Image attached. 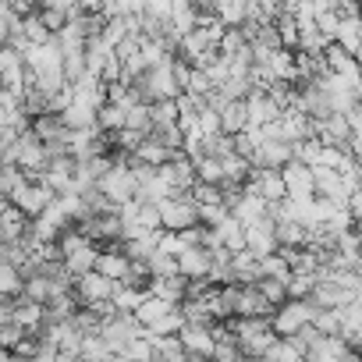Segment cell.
I'll use <instances>...</instances> for the list:
<instances>
[{"label": "cell", "instance_id": "35", "mask_svg": "<svg viewBox=\"0 0 362 362\" xmlns=\"http://www.w3.org/2000/svg\"><path fill=\"white\" fill-rule=\"evenodd\" d=\"M22 298L47 305V302H50V284H47V277H43V274H33V277H25V281H22Z\"/></svg>", "mask_w": 362, "mask_h": 362}, {"label": "cell", "instance_id": "22", "mask_svg": "<svg viewBox=\"0 0 362 362\" xmlns=\"http://www.w3.org/2000/svg\"><path fill=\"white\" fill-rule=\"evenodd\" d=\"M128 267H132V259H128V256H121L117 249H100V256H96V267H93V270L117 284V281L128 274Z\"/></svg>", "mask_w": 362, "mask_h": 362}, {"label": "cell", "instance_id": "30", "mask_svg": "<svg viewBox=\"0 0 362 362\" xmlns=\"http://www.w3.org/2000/svg\"><path fill=\"white\" fill-rule=\"evenodd\" d=\"M110 358V348L100 334H82V344H78V362H107Z\"/></svg>", "mask_w": 362, "mask_h": 362}, {"label": "cell", "instance_id": "29", "mask_svg": "<svg viewBox=\"0 0 362 362\" xmlns=\"http://www.w3.org/2000/svg\"><path fill=\"white\" fill-rule=\"evenodd\" d=\"M132 156H135V160H142V163H149V167H160V163H167V160H170V149H163L156 139H149V135H146V139L132 149Z\"/></svg>", "mask_w": 362, "mask_h": 362}, {"label": "cell", "instance_id": "47", "mask_svg": "<svg viewBox=\"0 0 362 362\" xmlns=\"http://www.w3.org/2000/svg\"><path fill=\"white\" fill-rule=\"evenodd\" d=\"M4 351H8V348H4V344H0V355H4Z\"/></svg>", "mask_w": 362, "mask_h": 362}, {"label": "cell", "instance_id": "25", "mask_svg": "<svg viewBox=\"0 0 362 362\" xmlns=\"http://www.w3.org/2000/svg\"><path fill=\"white\" fill-rule=\"evenodd\" d=\"M146 337H149V334H146ZM149 348H153V358H160V362H185V348H181L177 334L149 337Z\"/></svg>", "mask_w": 362, "mask_h": 362}, {"label": "cell", "instance_id": "17", "mask_svg": "<svg viewBox=\"0 0 362 362\" xmlns=\"http://www.w3.org/2000/svg\"><path fill=\"white\" fill-rule=\"evenodd\" d=\"M355 298H358V295L341 291L334 281H316L313 291H309V302H313L316 309H341V305H348V302H355Z\"/></svg>", "mask_w": 362, "mask_h": 362}, {"label": "cell", "instance_id": "45", "mask_svg": "<svg viewBox=\"0 0 362 362\" xmlns=\"http://www.w3.org/2000/svg\"><path fill=\"white\" fill-rule=\"evenodd\" d=\"M0 362H22L18 355H11V351H4V355H0Z\"/></svg>", "mask_w": 362, "mask_h": 362}, {"label": "cell", "instance_id": "2", "mask_svg": "<svg viewBox=\"0 0 362 362\" xmlns=\"http://www.w3.org/2000/svg\"><path fill=\"white\" fill-rule=\"evenodd\" d=\"M228 334H231L235 348H238L245 358H259L263 348L277 337V334L270 330V316H245V320H242V316H231Z\"/></svg>", "mask_w": 362, "mask_h": 362}, {"label": "cell", "instance_id": "5", "mask_svg": "<svg viewBox=\"0 0 362 362\" xmlns=\"http://www.w3.org/2000/svg\"><path fill=\"white\" fill-rule=\"evenodd\" d=\"M103 341H107V348H110V355H117L128 341H135V337H142L146 330L135 323V316L132 313H110L103 323H100V330H96Z\"/></svg>", "mask_w": 362, "mask_h": 362}, {"label": "cell", "instance_id": "16", "mask_svg": "<svg viewBox=\"0 0 362 362\" xmlns=\"http://www.w3.org/2000/svg\"><path fill=\"white\" fill-rule=\"evenodd\" d=\"M274 305L259 295L256 284H238V295H235V316H270Z\"/></svg>", "mask_w": 362, "mask_h": 362}, {"label": "cell", "instance_id": "42", "mask_svg": "<svg viewBox=\"0 0 362 362\" xmlns=\"http://www.w3.org/2000/svg\"><path fill=\"white\" fill-rule=\"evenodd\" d=\"M256 288H259V295L270 302V305H281L288 295H284V281H270V277H259L256 281Z\"/></svg>", "mask_w": 362, "mask_h": 362}, {"label": "cell", "instance_id": "38", "mask_svg": "<svg viewBox=\"0 0 362 362\" xmlns=\"http://www.w3.org/2000/svg\"><path fill=\"white\" fill-rule=\"evenodd\" d=\"M121 358H128V362H149L153 358V348H149V337L142 334V337H135V341H128L121 351H117Z\"/></svg>", "mask_w": 362, "mask_h": 362}, {"label": "cell", "instance_id": "23", "mask_svg": "<svg viewBox=\"0 0 362 362\" xmlns=\"http://www.w3.org/2000/svg\"><path fill=\"white\" fill-rule=\"evenodd\" d=\"M96 256H100V245L86 242V245H78L75 252H68L61 263H64V270H68L71 277H78V274H86V270H93V267H96Z\"/></svg>", "mask_w": 362, "mask_h": 362}, {"label": "cell", "instance_id": "11", "mask_svg": "<svg viewBox=\"0 0 362 362\" xmlns=\"http://www.w3.org/2000/svg\"><path fill=\"white\" fill-rule=\"evenodd\" d=\"M267 206H270V203H263L256 192L242 189V192L228 203V214H231L242 228H249V224H256V221H263V217H267Z\"/></svg>", "mask_w": 362, "mask_h": 362}, {"label": "cell", "instance_id": "20", "mask_svg": "<svg viewBox=\"0 0 362 362\" xmlns=\"http://www.w3.org/2000/svg\"><path fill=\"white\" fill-rule=\"evenodd\" d=\"M25 228H29V217L22 210H15L11 203H0V238H4V245L18 242L25 235Z\"/></svg>", "mask_w": 362, "mask_h": 362}, {"label": "cell", "instance_id": "21", "mask_svg": "<svg viewBox=\"0 0 362 362\" xmlns=\"http://www.w3.org/2000/svg\"><path fill=\"white\" fill-rule=\"evenodd\" d=\"M274 242H277V249H302L309 242V231L302 224H295V221L277 217L274 221Z\"/></svg>", "mask_w": 362, "mask_h": 362}, {"label": "cell", "instance_id": "28", "mask_svg": "<svg viewBox=\"0 0 362 362\" xmlns=\"http://www.w3.org/2000/svg\"><path fill=\"white\" fill-rule=\"evenodd\" d=\"M259 362H302V351H298L288 337H274V341L263 348Z\"/></svg>", "mask_w": 362, "mask_h": 362}, {"label": "cell", "instance_id": "43", "mask_svg": "<svg viewBox=\"0 0 362 362\" xmlns=\"http://www.w3.org/2000/svg\"><path fill=\"white\" fill-rule=\"evenodd\" d=\"M199 210V228H217L224 217H228V206L224 203H214V206H196Z\"/></svg>", "mask_w": 362, "mask_h": 362}, {"label": "cell", "instance_id": "44", "mask_svg": "<svg viewBox=\"0 0 362 362\" xmlns=\"http://www.w3.org/2000/svg\"><path fill=\"white\" fill-rule=\"evenodd\" d=\"M22 337H25V330H22L18 323H11V320H4V323H0V344H4L8 351H11V348H15Z\"/></svg>", "mask_w": 362, "mask_h": 362}, {"label": "cell", "instance_id": "19", "mask_svg": "<svg viewBox=\"0 0 362 362\" xmlns=\"http://www.w3.org/2000/svg\"><path fill=\"white\" fill-rule=\"evenodd\" d=\"M228 270H231V284H256L259 281V259L245 249L228 256Z\"/></svg>", "mask_w": 362, "mask_h": 362}, {"label": "cell", "instance_id": "18", "mask_svg": "<svg viewBox=\"0 0 362 362\" xmlns=\"http://www.w3.org/2000/svg\"><path fill=\"white\" fill-rule=\"evenodd\" d=\"M11 323H18L25 334H36L43 327V305L40 302H29L22 295L11 298Z\"/></svg>", "mask_w": 362, "mask_h": 362}, {"label": "cell", "instance_id": "3", "mask_svg": "<svg viewBox=\"0 0 362 362\" xmlns=\"http://www.w3.org/2000/svg\"><path fill=\"white\" fill-rule=\"evenodd\" d=\"M156 217H160V231H189L199 224V210L192 203V196H167L156 203Z\"/></svg>", "mask_w": 362, "mask_h": 362}, {"label": "cell", "instance_id": "1", "mask_svg": "<svg viewBox=\"0 0 362 362\" xmlns=\"http://www.w3.org/2000/svg\"><path fill=\"white\" fill-rule=\"evenodd\" d=\"M96 189H100V196H103L110 206H124V203L135 199L139 181H135V174H132V167H128V153H110V167H107V174L96 181Z\"/></svg>", "mask_w": 362, "mask_h": 362}, {"label": "cell", "instance_id": "27", "mask_svg": "<svg viewBox=\"0 0 362 362\" xmlns=\"http://www.w3.org/2000/svg\"><path fill=\"white\" fill-rule=\"evenodd\" d=\"M146 295H149L146 288H124V284H114L110 305H114V313H135V309L142 305Z\"/></svg>", "mask_w": 362, "mask_h": 362}, {"label": "cell", "instance_id": "12", "mask_svg": "<svg viewBox=\"0 0 362 362\" xmlns=\"http://www.w3.org/2000/svg\"><path fill=\"white\" fill-rule=\"evenodd\" d=\"M245 252H252L256 259L277 252V242H274V221H270V217H263V221H256V224L245 228Z\"/></svg>", "mask_w": 362, "mask_h": 362}, {"label": "cell", "instance_id": "6", "mask_svg": "<svg viewBox=\"0 0 362 362\" xmlns=\"http://www.w3.org/2000/svg\"><path fill=\"white\" fill-rule=\"evenodd\" d=\"M177 341L185 348V355H196V358H214V348H217L214 327H206V323H181Z\"/></svg>", "mask_w": 362, "mask_h": 362}, {"label": "cell", "instance_id": "24", "mask_svg": "<svg viewBox=\"0 0 362 362\" xmlns=\"http://www.w3.org/2000/svg\"><path fill=\"white\" fill-rule=\"evenodd\" d=\"M170 309H177V305H167L163 298H156V295H146V298H142V305H139L132 316H135V323L146 330V327H153L156 320H163Z\"/></svg>", "mask_w": 362, "mask_h": 362}, {"label": "cell", "instance_id": "7", "mask_svg": "<svg viewBox=\"0 0 362 362\" xmlns=\"http://www.w3.org/2000/svg\"><path fill=\"white\" fill-rule=\"evenodd\" d=\"M8 203H11L15 210H22V214L33 221V217H40V214L54 203V192H50L47 185H40V181H25L18 192L8 196Z\"/></svg>", "mask_w": 362, "mask_h": 362}, {"label": "cell", "instance_id": "40", "mask_svg": "<svg viewBox=\"0 0 362 362\" xmlns=\"http://www.w3.org/2000/svg\"><path fill=\"white\" fill-rule=\"evenodd\" d=\"M149 121H153V124H177V107H174V100H156V103H149Z\"/></svg>", "mask_w": 362, "mask_h": 362}, {"label": "cell", "instance_id": "15", "mask_svg": "<svg viewBox=\"0 0 362 362\" xmlns=\"http://www.w3.org/2000/svg\"><path fill=\"white\" fill-rule=\"evenodd\" d=\"M146 291L163 298L167 305H181L185 302V291H189V281L181 277V274H170V277H149L146 281Z\"/></svg>", "mask_w": 362, "mask_h": 362}, {"label": "cell", "instance_id": "34", "mask_svg": "<svg viewBox=\"0 0 362 362\" xmlns=\"http://www.w3.org/2000/svg\"><path fill=\"white\" fill-rule=\"evenodd\" d=\"M320 139L316 135H309V139H302V142H295L291 146V160L295 163H305V167H316V160H320Z\"/></svg>", "mask_w": 362, "mask_h": 362}, {"label": "cell", "instance_id": "39", "mask_svg": "<svg viewBox=\"0 0 362 362\" xmlns=\"http://www.w3.org/2000/svg\"><path fill=\"white\" fill-rule=\"evenodd\" d=\"M192 167H196V181H206V185H221V160L199 156V160H192Z\"/></svg>", "mask_w": 362, "mask_h": 362}, {"label": "cell", "instance_id": "37", "mask_svg": "<svg viewBox=\"0 0 362 362\" xmlns=\"http://www.w3.org/2000/svg\"><path fill=\"white\" fill-rule=\"evenodd\" d=\"M313 284H316L313 274H291V277L284 281V295H288V298H309Z\"/></svg>", "mask_w": 362, "mask_h": 362}, {"label": "cell", "instance_id": "8", "mask_svg": "<svg viewBox=\"0 0 362 362\" xmlns=\"http://www.w3.org/2000/svg\"><path fill=\"white\" fill-rule=\"evenodd\" d=\"M71 295H75V302H78V305H93V302H103V298H110V295H114V281H107V277H103V274H96V270H86V274H78V277H75Z\"/></svg>", "mask_w": 362, "mask_h": 362}, {"label": "cell", "instance_id": "33", "mask_svg": "<svg viewBox=\"0 0 362 362\" xmlns=\"http://www.w3.org/2000/svg\"><path fill=\"white\" fill-rule=\"evenodd\" d=\"M259 277H270V281H288L291 277V267L281 252H270L259 259Z\"/></svg>", "mask_w": 362, "mask_h": 362}, {"label": "cell", "instance_id": "46", "mask_svg": "<svg viewBox=\"0 0 362 362\" xmlns=\"http://www.w3.org/2000/svg\"><path fill=\"white\" fill-rule=\"evenodd\" d=\"M107 362H128V358H121V355H110V358H107Z\"/></svg>", "mask_w": 362, "mask_h": 362}, {"label": "cell", "instance_id": "32", "mask_svg": "<svg viewBox=\"0 0 362 362\" xmlns=\"http://www.w3.org/2000/svg\"><path fill=\"white\" fill-rule=\"evenodd\" d=\"M124 128L128 132H139V135H149L153 121H149V103H132L124 107Z\"/></svg>", "mask_w": 362, "mask_h": 362}, {"label": "cell", "instance_id": "41", "mask_svg": "<svg viewBox=\"0 0 362 362\" xmlns=\"http://www.w3.org/2000/svg\"><path fill=\"white\" fill-rule=\"evenodd\" d=\"M181 323H185V320H181V313H177V309H170L163 320H156L153 327H146V334H149V337H167V334H177V327H181Z\"/></svg>", "mask_w": 362, "mask_h": 362}, {"label": "cell", "instance_id": "13", "mask_svg": "<svg viewBox=\"0 0 362 362\" xmlns=\"http://www.w3.org/2000/svg\"><path fill=\"white\" fill-rule=\"evenodd\" d=\"M174 263H177V274L185 281H203L210 274V252L203 245H189L185 252L174 256Z\"/></svg>", "mask_w": 362, "mask_h": 362}, {"label": "cell", "instance_id": "10", "mask_svg": "<svg viewBox=\"0 0 362 362\" xmlns=\"http://www.w3.org/2000/svg\"><path fill=\"white\" fill-rule=\"evenodd\" d=\"M281 181H284V199H313V167L291 160L281 167Z\"/></svg>", "mask_w": 362, "mask_h": 362}, {"label": "cell", "instance_id": "36", "mask_svg": "<svg viewBox=\"0 0 362 362\" xmlns=\"http://www.w3.org/2000/svg\"><path fill=\"white\" fill-rule=\"evenodd\" d=\"M0 295L4 298L22 295V274H18L15 263H0Z\"/></svg>", "mask_w": 362, "mask_h": 362}, {"label": "cell", "instance_id": "31", "mask_svg": "<svg viewBox=\"0 0 362 362\" xmlns=\"http://www.w3.org/2000/svg\"><path fill=\"white\" fill-rule=\"evenodd\" d=\"M29 181V174L22 167H11V163H0V199H8L11 192H18Z\"/></svg>", "mask_w": 362, "mask_h": 362}, {"label": "cell", "instance_id": "9", "mask_svg": "<svg viewBox=\"0 0 362 362\" xmlns=\"http://www.w3.org/2000/svg\"><path fill=\"white\" fill-rule=\"evenodd\" d=\"M284 163H291V146L281 139H263L252 153H249V167H263V170H281Z\"/></svg>", "mask_w": 362, "mask_h": 362}, {"label": "cell", "instance_id": "14", "mask_svg": "<svg viewBox=\"0 0 362 362\" xmlns=\"http://www.w3.org/2000/svg\"><path fill=\"white\" fill-rule=\"evenodd\" d=\"M61 124L68 132H78V128H96V103L93 100H82V96H71V103L57 114Z\"/></svg>", "mask_w": 362, "mask_h": 362}, {"label": "cell", "instance_id": "26", "mask_svg": "<svg viewBox=\"0 0 362 362\" xmlns=\"http://www.w3.org/2000/svg\"><path fill=\"white\" fill-rule=\"evenodd\" d=\"M217 117H221V132H224V135H238V132H242V128L249 124V114H245V100H231V103H228V107H224V110H221Z\"/></svg>", "mask_w": 362, "mask_h": 362}, {"label": "cell", "instance_id": "4", "mask_svg": "<svg viewBox=\"0 0 362 362\" xmlns=\"http://www.w3.org/2000/svg\"><path fill=\"white\" fill-rule=\"evenodd\" d=\"M313 313H316V305H313L309 298H284V302L274 305V313H270V330H274L277 337H291V334H298V330L313 320Z\"/></svg>", "mask_w": 362, "mask_h": 362}]
</instances>
